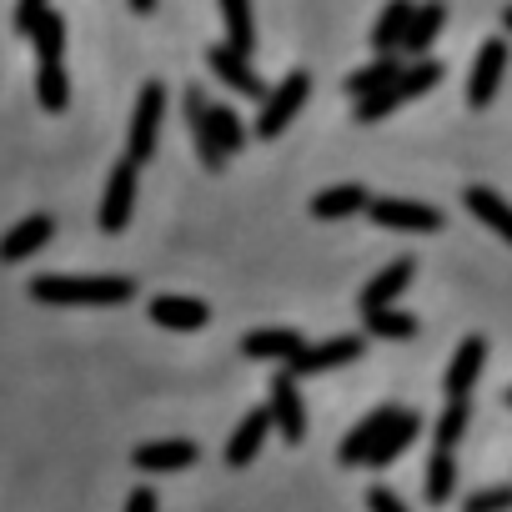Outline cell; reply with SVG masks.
<instances>
[{
	"mask_svg": "<svg viewBox=\"0 0 512 512\" xmlns=\"http://www.w3.org/2000/svg\"><path fill=\"white\" fill-rule=\"evenodd\" d=\"M206 121H211V136L221 141V151H226V156H236V151L246 146V126L236 121V111H231V106H211V111H206Z\"/></svg>",
	"mask_w": 512,
	"mask_h": 512,
	"instance_id": "30",
	"label": "cell"
},
{
	"mask_svg": "<svg viewBox=\"0 0 512 512\" xmlns=\"http://www.w3.org/2000/svg\"><path fill=\"white\" fill-rule=\"evenodd\" d=\"M367 216L387 231H442V211L422 201H397V196H372Z\"/></svg>",
	"mask_w": 512,
	"mask_h": 512,
	"instance_id": "8",
	"label": "cell"
},
{
	"mask_svg": "<svg viewBox=\"0 0 512 512\" xmlns=\"http://www.w3.org/2000/svg\"><path fill=\"white\" fill-rule=\"evenodd\" d=\"M131 11H136V16H151V11H156V0H131Z\"/></svg>",
	"mask_w": 512,
	"mask_h": 512,
	"instance_id": "36",
	"label": "cell"
},
{
	"mask_svg": "<svg viewBox=\"0 0 512 512\" xmlns=\"http://www.w3.org/2000/svg\"><path fill=\"white\" fill-rule=\"evenodd\" d=\"M372 206V191L362 181H347V186H332V191H317L312 196V216L317 221H342V216H357Z\"/></svg>",
	"mask_w": 512,
	"mask_h": 512,
	"instance_id": "20",
	"label": "cell"
},
{
	"mask_svg": "<svg viewBox=\"0 0 512 512\" xmlns=\"http://www.w3.org/2000/svg\"><path fill=\"white\" fill-rule=\"evenodd\" d=\"M462 512H512V487H477Z\"/></svg>",
	"mask_w": 512,
	"mask_h": 512,
	"instance_id": "32",
	"label": "cell"
},
{
	"mask_svg": "<svg viewBox=\"0 0 512 512\" xmlns=\"http://www.w3.org/2000/svg\"><path fill=\"white\" fill-rule=\"evenodd\" d=\"M201 457V447L196 442H186V437H166V442H141L136 452H131V462L141 467V472H186L191 462Z\"/></svg>",
	"mask_w": 512,
	"mask_h": 512,
	"instance_id": "12",
	"label": "cell"
},
{
	"mask_svg": "<svg viewBox=\"0 0 512 512\" xmlns=\"http://www.w3.org/2000/svg\"><path fill=\"white\" fill-rule=\"evenodd\" d=\"M462 206H467L482 226H492V231H497V236L512 246V206H507L492 186H467V191H462Z\"/></svg>",
	"mask_w": 512,
	"mask_h": 512,
	"instance_id": "22",
	"label": "cell"
},
{
	"mask_svg": "<svg viewBox=\"0 0 512 512\" xmlns=\"http://www.w3.org/2000/svg\"><path fill=\"white\" fill-rule=\"evenodd\" d=\"M362 352H367V342L362 337H332V342H307L287 367L297 372V377H317V372H332V367H352V362H362Z\"/></svg>",
	"mask_w": 512,
	"mask_h": 512,
	"instance_id": "9",
	"label": "cell"
},
{
	"mask_svg": "<svg viewBox=\"0 0 512 512\" xmlns=\"http://www.w3.org/2000/svg\"><path fill=\"white\" fill-rule=\"evenodd\" d=\"M272 417H277V437H282L287 447H297V442L307 437V402H302V392H297V372H292V367H282V372L272 377Z\"/></svg>",
	"mask_w": 512,
	"mask_h": 512,
	"instance_id": "5",
	"label": "cell"
},
{
	"mask_svg": "<svg viewBox=\"0 0 512 512\" xmlns=\"http://www.w3.org/2000/svg\"><path fill=\"white\" fill-rule=\"evenodd\" d=\"M442 26H447V0H427V6H417V16H412V26H407L402 51H407L412 61H417V56H427Z\"/></svg>",
	"mask_w": 512,
	"mask_h": 512,
	"instance_id": "23",
	"label": "cell"
},
{
	"mask_svg": "<svg viewBox=\"0 0 512 512\" xmlns=\"http://www.w3.org/2000/svg\"><path fill=\"white\" fill-rule=\"evenodd\" d=\"M136 156H121L111 166V181H106V196H101V231L106 236H121L131 226V206H136Z\"/></svg>",
	"mask_w": 512,
	"mask_h": 512,
	"instance_id": "4",
	"label": "cell"
},
{
	"mask_svg": "<svg viewBox=\"0 0 512 512\" xmlns=\"http://www.w3.org/2000/svg\"><path fill=\"white\" fill-rule=\"evenodd\" d=\"M161 116H166V86L161 81H146L141 86V101H136V116H131V136H126V156H136L141 166L156 156Z\"/></svg>",
	"mask_w": 512,
	"mask_h": 512,
	"instance_id": "3",
	"label": "cell"
},
{
	"mask_svg": "<svg viewBox=\"0 0 512 512\" xmlns=\"http://www.w3.org/2000/svg\"><path fill=\"white\" fill-rule=\"evenodd\" d=\"M307 96H312V76H307V71L282 76V86L267 91V101H262V116H256V136H262V141H277V136L292 126V116L307 106Z\"/></svg>",
	"mask_w": 512,
	"mask_h": 512,
	"instance_id": "2",
	"label": "cell"
},
{
	"mask_svg": "<svg viewBox=\"0 0 512 512\" xmlns=\"http://www.w3.org/2000/svg\"><path fill=\"white\" fill-rule=\"evenodd\" d=\"M51 11V0H21V6H16V31L21 36H31L36 26H41V16Z\"/></svg>",
	"mask_w": 512,
	"mask_h": 512,
	"instance_id": "33",
	"label": "cell"
},
{
	"mask_svg": "<svg viewBox=\"0 0 512 512\" xmlns=\"http://www.w3.org/2000/svg\"><path fill=\"white\" fill-rule=\"evenodd\" d=\"M126 512H156V492H151V487H136V492L126 497Z\"/></svg>",
	"mask_w": 512,
	"mask_h": 512,
	"instance_id": "35",
	"label": "cell"
},
{
	"mask_svg": "<svg viewBox=\"0 0 512 512\" xmlns=\"http://www.w3.org/2000/svg\"><path fill=\"white\" fill-rule=\"evenodd\" d=\"M467 422H472V402L467 397H447V407L437 417V447H457L462 432H467Z\"/></svg>",
	"mask_w": 512,
	"mask_h": 512,
	"instance_id": "29",
	"label": "cell"
},
{
	"mask_svg": "<svg viewBox=\"0 0 512 512\" xmlns=\"http://www.w3.org/2000/svg\"><path fill=\"white\" fill-rule=\"evenodd\" d=\"M146 312H151V322L166 327V332H201V327L211 322V307L196 302V297H156Z\"/></svg>",
	"mask_w": 512,
	"mask_h": 512,
	"instance_id": "15",
	"label": "cell"
},
{
	"mask_svg": "<svg viewBox=\"0 0 512 512\" xmlns=\"http://www.w3.org/2000/svg\"><path fill=\"white\" fill-rule=\"evenodd\" d=\"M206 66H211L236 96H246V101H267V81L251 71V56L236 51L231 41H226V46H211V51H206Z\"/></svg>",
	"mask_w": 512,
	"mask_h": 512,
	"instance_id": "7",
	"label": "cell"
},
{
	"mask_svg": "<svg viewBox=\"0 0 512 512\" xmlns=\"http://www.w3.org/2000/svg\"><path fill=\"white\" fill-rule=\"evenodd\" d=\"M31 297L46 307H121L136 297L131 277H36Z\"/></svg>",
	"mask_w": 512,
	"mask_h": 512,
	"instance_id": "1",
	"label": "cell"
},
{
	"mask_svg": "<svg viewBox=\"0 0 512 512\" xmlns=\"http://www.w3.org/2000/svg\"><path fill=\"white\" fill-rule=\"evenodd\" d=\"M412 16H417V6H412V0H387V6H382V16H377V26H372V51H377V56H387V51H402Z\"/></svg>",
	"mask_w": 512,
	"mask_h": 512,
	"instance_id": "21",
	"label": "cell"
},
{
	"mask_svg": "<svg viewBox=\"0 0 512 512\" xmlns=\"http://www.w3.org/2000/svg\"><path fill=\"white\" fill-rule=\"evenodd\" d=\"M206 111H211V101L191 86L186 91V126H191V141H196V156H201V166L206 171H226V151H221V141L211 136V121H206Z\"/></svg>",
	"mask_w": 512,
	"mask_h": 512,
	"instance_id": "11",
	"label": "cell"
},
{
	"mask_svg": "<svg viewBox=\"0 0 512 512\" xmlns=\"http://www.w3.org/2000/svg\"><path fill=\"white\" fill-rule=\"evenodd\" d=\"M51 236H56V221H51L46 211L26 216L21 226H11L6 236H0V262H26V256H36Z\"/></svg>",
	"mask_w": 512,
	"mask_h": 512,
	"instance_id": "14",
	"label": "cell"
},
{
	"mask_svg": "<svg viewBox=\"0 0 512 512\" xmlns=\"http://www.w3.org/2000/svg\"><path fill=\"white\" fill-rule=\"evenodd\" d=\"M302 347H307V337H302L297 327H262V332H246V337H241V357H251V362H277V367H287Z\"/></svg>",
	"mask_w": 512,
	"mask_h": 512,
	"instance_id": "10",
	"label": "cell"
},
{
	"mask_svg": "<svg viewBox=\"0 0 512 512\" xmlns=\"http://www.w3.org/2000/svg\"><path fill=\"white\" fill-rule=\"evenodd\" d=\"M502 402H507V407H512V387H507V392H502Z\"/></svg>",
	"mask_w": 512,
	"mask_h": 512,
	"instance_id": "38",
	"label": "cell"
},
{
	"mask_svg": "<svg viewBox=\"0 0 512 512\" xmlns=\"http://www.w3.org/2000/svg\"><path fill=\"white\" fill-rule=\"evenodd\" d=\"M36 96H41L46 111H66V106H71V81H66L61 61H41V71H36Z\"/></svg>",
	"mask_w": 512,
	"mask_h": 512,
	"instance_id": "28",
	"label": "cell"
},
{
	"mask_svg": "<svg viewBox=\"0 0 512 512\" xmlns=\"http://www.w3.org/2000/svg\"><path fill=\"white\" fill-rule=\"evenodd\" d=\"M31 41H36V56L41 61H61V51H66V21L56 11H46L41 26L31 31Z\"/></svg>",
	"mask_w": 512,
	"mask_h": 512,
	"instance_id": "31",
	"label": "cell"
},
{
	"mask_svg": "<svg viewBox=\"0 0 512 512\" xmlns=\"http://www.w3.org/2000/svg\"><path fill=\"white\" fill-rule=\"evenodd\" d=\"M221 21H226V41L236 51H256V21H251V0H221Z\"/></svg>",
	"mask_w": 512,
	"mask_h": 512,
	"instance_id": "26",
	"label": "cell"
},
{
	"mask_svg": "<svg viewBox=\"0 0 512 512\" xmlns=\"http://www.w3.org/2000/svg\"><path fill=\"white\" fill-rule=\"evenodd\" d=\"M397 412H402V407H392V402H387V407H377L372 417H362V422H357V427L342 437V452H337V457H342V467H357V462H367V452H372V447H377V437H382V432L397 422Z\"/></svg>",
	"mask_w": 512,
	"mask_h": 512,
	"instance_id": "16",
	"label": "cell"
},
{
	"mask_svg": "<svg viewBox=\"0 0 512 512\" xmlns=\"http://www.w3.org/2000/svg\"><path fill=\"white\" fill-rule=\"evenodd\" d=\"M452 492H457V457H452V447H432L422 497H427L432 507H442V502H452Z\"/></svg>",
	"mask_w": 512,
	"mask_h": 512,
	"instance_id": "25",
	"label": "cell"
},
{
	"mask_svg": "<svg viewBox=\"0 0 512 512\" xmlns=\"http://www.w3.org/2000/svg\"><path fill=\"white\" fill-rule=\"evenodd\" d=\"M482 362H487V342L482 337H462V347H457V357H452V367L442 377L447 397H472V387L482 377Z\"/></svg>",
	"mask_w": 512,
	"mask_h": 512,
	"instance_id": "18",
	"label": "cell"
},
{
	"mask_svg": "<svg viewBox=\"0 0 512 512\" xmlns=\"http://www.w3.org/2000/svg\"><path fill=\"white\" fill-rule=\"evenodd\" d=\"M272 427H277L272 407L246 412V417H241V427H236V432H231V442H226V467H246L256 452H262V442L272 437Z\"/></svg>",
	"mask_w": 512,
	"mask_h": 512,
	"instance_id": "13",
	"label": "cell"
},
{
	"mask_svg": "<svg viewBox=\"0 0 512 512\" xmlns=\"http://www.w3.org/2000/svg\"><path fill=\"white\" fill-rule=\"evenodd\" d=\"M502 26H507V31H512V6H507V11H502Z\"/></svg>",
	"mask_w": 512,
	"mask_h": 512,
	"instance_id": "37",
	"label": "cell"
},
{
	"mask_svg": "<svg viewBox=\"0 0 512 512\" xmlns=\"http://www.w3.org/2000/svg\"><path fill=\"white\" fill-rule=\"evenodd\" d=\"M412 272H417V262L412 256H397V262L387 267V272H377L367 287H362V297H357V307L362 312H377V307H392L402 292H407V282H412Z\"/></svg>",
	"mask_w": 512,
	"mask_h": 512,
	"instance_id": "17",
	"label": "cell"
},
{
	"mask_svg": "<svg viewBox=\"0 0 512 512\" xmlns=\"http://www.w3.org/2000/svg\"><path fill=\"white\" fill-rule=\"evenodd\" d=\"M402 76V56L397 51H387V56H377L372 66H362V71H352L347 81H342V91L352 96V101H362V96H372V91H382L387 81H397Z\"/></svg>",
	"mask_w": 512,
	"mask_h": 512,
	"instance_id": "24",
	"label": "cell"
},
{
	"mask_svg": "<svg viewBox=\"0 0 512 512\" xmlns=\"http://www.w3.org/2000/svg\"><path fill=\"white\" fill-rule=\"evenodd\" d=\"M502 71H507V41L492 36V41L477 46V61H472V76H467V106L472 111L492 106V96L502 86Z\"/></svg>",
	"mask_w": 512,
	"mask_h": 512,
	"instance_id": "6",
	"label": "cell"
},
{
	"mask_svg": "<svg viewBox=\"0 0 512 512\" xmlns=\"http://www.w3.org/2000/svg\"><path fill=\"white\" fill-rule=\"evenodd\" d=\"M367 322V337H387V342H412L417 337V317L397 312V307H377V312H362Z\"/></svg>",
	"mask_w": 512,
	"mask_h": 512,
	"instance_id": "27",
	"label": "cell"
},
{
	"mask_svg": "<svg viewBox=\"0 0 512 512\" xmlns=\"http://www.w3.org/2000/svg\"><path fill=\"white\" fill-rule=\"evenodd\" d=\"M367 507H372V512H407V502H402L387 482H372V487H367Z\"/></svg>",
	"mask_w": 512,
	"mask_h": 512,
	"instance_id": "34",
	"label": "cell"
},
{
	"mask_svg": "<svg viewBox=\"0 0 512 512\" xmlns=\"http://www.w3.org/2000/svg\"><path fill=\"white\" fill-rule=\"evenodd\" d=\"M417 432H422V417H417L412 407H402V412H397V422L377 437V447L367 452V462H362V467H392V462L417 442Z\"/></svg>",
	"mask_w": 512,
	"mask_h": 512,
	"instance_id": "19",
	"label": "cell"
}]
</instances>
